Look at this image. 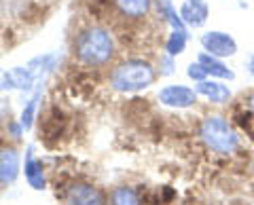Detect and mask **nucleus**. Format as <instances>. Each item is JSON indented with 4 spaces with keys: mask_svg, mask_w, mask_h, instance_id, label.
Masks as SVG:
<instances>
[{
    "mask_svg": "<svg viewBox=\"0 0 254 205\" xmlns=\"http://www.w3.org/2000/svg\"><path fill=\"white\" fill-rule=\"evenodd\" d=\"M115 55V38L102 26H91L78 32L74 41V57L83 66L100 68L108 64Z\"/></svg>",
    "mask_w": 254,
    "mask_h": 205,
    "instance_id": "obj_1",
    "label": "nucleus"
},
{
    "mask_svg": "<svg viewBox=\"0 0 254 205\" xmlns=\"http://www.w3.org/2000/svg\"><path fill=\"white\" fill-rule=\"evenodd\" d=\"M21 169V159L15 148L2 146L0 148V184H13L19 176Z\"/></svg>",
    "mask_w": 254,
    "mask_h": 205,
    "instance_id": "obj_9",
    "label": "nucleus"
},
{
    "mask_svg": "<svg viewBox=\"0 0 254 205\" xmlns=\"http://www.w3.org/2000/svg\"><path fill=\"white\" fill-rule=\"evenodd\" d=\"M187 43H189L187 30H172V34L168 36V41H165V53L172 55V57H176V55L185 53Z\"/></svg>",
    "mask_w": 254,
    "mask_h": 205,
    "instance_id": "obj_16",
    "label": "nucleus"
},
{
    "mask_svg": "<svg viewBox=\"0 0 254 205\" xmlns=\"http://www.w3.org/2000/svg\"><path fill=\"white\" fill-rule=\"evenodd\" d=\"M187 76L190 78V81H195V83H201V81L208 78V74H205V70H203V66L199 64V61H193V64H189Z\"/></svg>",
    "mask_w": 254,
    "mask_h": 205,
    "instance_id": "obj_18",
    "label": "nucleus"
},
{
    "mask_svg": "<svg viewBox=\"0 0 254 205\" xmlns=\"http://www.w3.org/2000/svg\"><path fill=\"white\" fill-rule=\"evenodd\" d=\"M248 108H250V112L254 114V91H252L250 96H248Z\"/></svg>",
    "mask_w": 254,
    "mask_h": 205,
    "instance_id": "obj_21",
    "label": "nucleus"
},
{
    "mask_svg": "<svg viewBox=\"0 0 254 205\" xmlns=\"http://www.w3.org/2000/svg\"><path fill=\"white\" fill-rule=\"evenodd\" d=\"M110 205H142V199L131 186H117L110 193Z\"/></svg>",
    "mask_w": 254,
    "mask_h": 205,
    "instance_id": "obj_15",
    "label": "nucleus"
},
{
    "mask_svg": "<svg viewBox=\"0 0 254 205\" xmlns=\"http://www.w3.org/2000/svg\"><path fill=\"white\" fill-rule=\"evenodd\" d=\"M2 112H4V102L0 100V114H2Z\"/></svg>",
    "mask_w": 254,
    "mask_h": 205,
    "instance_id": "obj_22",
    "label": "nucleus"
},
{
    "mask_svg": "<svg viewBox=\"0 0 254 205\" xmlns=\"http://www.w3.org/2000/svg\"><path fill=\"white\" fill-rule=\"evenodd\" d=\"M197 98H199L197 91L190 89L187 85H168L159 91V102H161V106H168L174 110H185V108L195 106Z\"/></svg>",
    "mask_w": 254,
    "mask_h": 205,
    "instance_id": "obj_5",
    "label": "nucleus"
},
{
    "mask_svg": "<svg viewBox=\"0 0 254 205\" xmlns=\"http://www.w3.org/2000/svg\"><path fill=\"white\" fill-rule=\"evenodd\" d=\"M155 2H157V11H159V15H161V17L170 23L172 30H187L185 21H182V17H180V13L174 9L172 0H155Z\"/></svg>",
    "mask_w": 254,
    "mask_h": 205,
    "instance_id": "obj_14",
    "label": "nucleus"
},
{
    "mask_svg": "<svg viewBox=\"0 0 254 205\" xmlns=\"http://www.w3.org/2000/svg\"><path fill=\"white\" fill-rule=\"evenodd\" d=\"M252 171H254V159H252Z\"/></svg>",
    "mask_w": 254,
    "mask_h": 205,
    "instance_id": "obj_23",
    "label": "nucleus"
},
{
    "mask_svg": "<svg viewBox=\"0 0 254 205\" xmlns=\"http://www.w3.org/2000/svg\"><path fill=\"white\" fill-rule=\"evenodd\" d=\"M199 136L203 144L210 148L212 153L218 154H233L240 148V136L231 127L225 116L220 114H210L205 116L199 125Z\"/></svg>",
    "mask_w": 254,
    "mask_h": 205,
    "instance_id": "obj_3",
    "label": "nucleus"
},
{
    "mask_svg": "<svg viewBox=\"0 0 254 205\" xmlns=\"http://www.w3.org/2000/svg\"><path fill=\"white\" fill-rule=\"evenodd\" d=\"M197 61L203 66L208 78H218V81H233L235 78L233 70L229 68L220 57H214V55H210L208 51H201L199 55H197Z\"/></svg>",
    "mask_w": 254,
    "mask_h": 205,
    "instance_id": "obj_11",
    "label": "nucleus"
},
{
    "mask_svg": "<svg viewBox=\"0 0 254 205\" xmlns=\"http://www.w3.org/2000/svg\"><path fill=\"white\" fill-rule=\"evenodd\" d=\"M246 72L254 78V55H250V57L246 59Z\"/></svg>",
    "mask_w": 254,
    "mask_h": 205,
    "instance_id": "obj_20",
    "label": "nucleus"
},
{
    "mask_svg": "<svg viewBox=\"0 0 254 205\" xmlns=\"http://www.w3.org/2000/svg\"><path fill=\"white\" fill-rule=\"evenodd\" d=\"M180 17L189 28H203L210 17V6L205 0H185L180 4Z\"/></svg>",
    "mask_w": 254,
    "mask_h": 205,
    "instance_id": "obj_7",
    "label": "nucleus"
},
{
    "mask_svg": "<svg viewBox=\"0 0 254 205\" xmlns=\"http://www.w3.org/2000/svg\"><path fill=\"white\" fill-rule=\"evenodd\" d=\"M174 68H176V61H174V57H172V55H168V53H163L161 59H159V72H161V76H172Z\"/></svg>",
    "mask_w": 254,
    "mask_h": 205,
    "instance_id": "obj_19",
    "label": "nucleus"
},
{
    "mask_svg": "<svg viewBox=\"0 0 254 205\" xmlns=\"http://www.w3.org/2000/svg\"><path fill=\"white\" fill-rule=\"evenodd\" d=\"M64 199L68 205H106V195L102 193V188L87 182H76L68 186Z\"/></svg>",
    "mask_w": 254,
    "mask_h": 205,
    "instance_id": "obj_6",
    "label": "nucleus"
},
{
    "mask_svg": "<svg viewBox=\"0 0 254 205\" xmlns=\"http://www.w3.org/2000/svg\"><path fill=\"white\" fill-rule=\"evenodd\" d=\"M23 176H26V182L34 188V191H45L47 188V176H45V167L43 161H38L34 156L32 146L26 151V161H23Z\"/></svg>",
    "mask_w": 254,
    "mask_h": 205,
    "instance_id": "obj_10",
    "label": "nucleus"
},
{
    "mask_svg": "<svg viewBox=\"0 0 254 205\" xmlns=\"http://www.w3.org/2000/svg\"><path fill=\"white\" fill-rule=\"evenodd\" d=\"M195 91L197 96L205 98L212 104H227L231 100V89L229 85H225L218 78H205L201 83H195Z\"/></svg>",
    "mask_w": 254,
    "mask_h": 205,
    "instance_id": "obj_8",
    "label": "nucleus"
},
{
    "mask_svg": "<svg viewBox=\"0 0 254 205\" xmlns=\"http://www.w3.org/2000/svg\"><path fill=\"white\" fill-rule=\"evenodd\" d=\"M110 4L125 19H142L148 15L153 0H110Z\"/></svg>",
    "mask_w": 254,
    "mask_h": 205,
    "instance_id": "obj_12",
    "label": "nucleus"
},
{
    "mask_svg": "<svg viewBox=\"0 0 254 205\" xmlns=\"http://www.w3.org/2000/svg\"><path fill=\"white\" fill-rule=\"evenodd\" d=\"M155 68L144 59H127L110 72V87L119 93L144 91L155 83Z\"/></svg>",
    "mask_w": 254,
    "mask_h": 205,
    "instance_id": "obj_2",
    "label": "nucleus"
},
{
    "mask_svg": "<svg viewBox=\"0 0 254 205\" xmlns=\"http://www.w3.org/2000/svg\"><path fill=\"white\" fill-rule=\"evenodd\" d=\"M201 47L214 57H233L237 53V41L229 32H220V30H212V32L201 34Z\"/></svg>",
    "mask_w": 254,
    "mask_h": 205,
    "instance_id": "obj_4",
    "label": "nucleus"
},
{
    "mask_svg": "<svg viewBox=\"0 0 254 205\" xmlns=\"http://www.w3.org/2000/svg\"><path fill=\"white\" fill-rule=\"evenodd\" d=\"M38 100H41V91L34 93V98H32L26 106L21 110V116H19V125L23 129H30L32 123H34V114H36V108H38Z\"/></svg>",
    "mask_w": 254,
    "mask_h": 205,
    "instance_id": "obj_17",
    "label": "nucleus"
},
{
    "mask_svg": "<svg viewBox=\"0 0 254 205\" xmlns=\"http://www.w3.org/2000/svg\"><path fill=\"white\" fill-rule=\"evenodd\" d=\"M38 72L32 66L28 68H13L9 70V81H11V89H19V91H30L36 83Z\"/></svg>",
    "mask_w": 254,
    "mask_h": 205,
    "instance_id": "obj_13",
    "label": "nucleus"
}]
</instances>
